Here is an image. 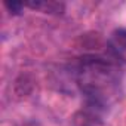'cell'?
<instances>
[{
  "instance_id": "3957f363",
  "label": "cell",
  "mask_w": 126,
  "mask_h": 126,
  "mask_svg": "<svg viewBox=\"0 0 126 126\" xmlns=\"http://www.w3.org/2000/svg\"><path fill=\"white\" fill-rule=\"evenodd\" d=\"M108 46L114 59L126 62V30H116L108 40Z\"/></svg>"
},
{
  "instance_id": "7a4b0ae2",
  "label": "cell",
  "mask_w": 126,
  "mask_h": 126,
  "mask_svg": "<svg viewBox=\"0 0 126 126\" xmlns=\"http://www.w3.org/2000/svg\"><path fill=\"white\" fill-rule=\"evenodd\" d=\"M71 126H107V125L101 119L99 110L94 107H86L83 110H79L73 116Z\"/></svg>"
},
{
  "instance_id": "6da1fadb",
  "label": "cell",
  "mask_w": 126,
  "mask_h": 126,
  "mask_svg": "<svg viewBox=\"0 0 126 126\" xmlns=\"http://www.w3.org/2000/svg\"><path fill=\"white\" fill-rule=\"evenodd\" d=\"M77 85L88 99V107L101 111L120 96L122 73L113 59L98 55L83 56L77 67Z\"/></svg>"
},
{
  "instance_id": "277c9868",
  "label": "cell",
  "mask_w": 126,
  "mask_h": 126,
  "mask_svg": "<svg viewBox=\"0 0 126 126\" xmlns=\"http://www.w3.org/2000/svg\"><path fill=\"white\" fill-rule=\"evenodd\" d=\"M5 6L8 8V11L11 12V14H19L21 11H22V8H24V3H21V2H6L5 3Z\"/></svg>"
}]
</instances>
